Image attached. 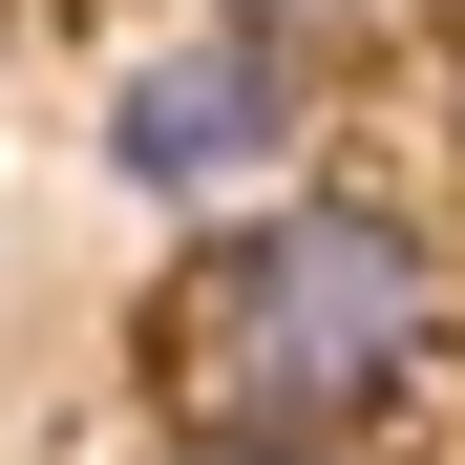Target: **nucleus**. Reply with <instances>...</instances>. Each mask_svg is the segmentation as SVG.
Wrapping results in <instances>:
<instances>
[{"label": "nucleus", "mask_w": 465, "mask_h": 465, "mask_svg": "<svg viewBox=\"0 0 465 465\" xmlns=\"http://www.w3.org/2000/svg\"><path fill=\"white\" fill-rule=\"evenodd\" d=\"M191 465H339V444H191Z\"/></svg>", "instance_id": "4"}, {"label": "nucleus", "mask_w": 465, "mask_h": 465, "mask_svg": "<svg viewBox=\"0 0 465 465\" xmlns=\"http://www.w3.org/2000/svg\"><path fill=\"white\" fill-rule=\"evenodd\" d=\"M296 106H318L296 43L254 22V0H212V22H170V43L106 85V170H127L148 212H232L254 170H296Z\"/></svg>", "instance_id": "2"}, {"label": "nucleus", "mask_w": 465, "mask_h": 465, "mask_svg": "<svg viewBox=\"0 0 465 465\" xmlns=\"http://www.w3.org/2000/svg\"><path fill=\"white\" fill-rule=\"evenodd\" d=\"M444 339V254L381 191H232L148 296V381L191 444H360Z\"/></svg>", "instance_id": "1"}, {"label": "nucleus", "mask_w": 465, "mask_h": 465, "mask_svg": "<svg viewBox=\"0 0 465 465\" xmlns=\"http://www.w3.org/2000/svg\"><path fill=\"white\" fill-rule=\"evenodd\" d=\"M254 22H275V43H318V22H360V0H254Z\"/></svg>", "instance_id": "3"}]
</instances>
